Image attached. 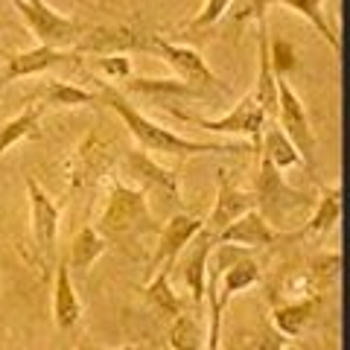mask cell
Wrapping results in <instances>:
<instances>
[{
    "instance_id": "cell-1",
    "label": "cell",
    "mask_w": 350,
    "mask_h": 350,
    "mask_svg": "<svg viewBox=\"0 0 350 350\" xmlns=\"http://www.w3.org/2000/svg\"><path fill=\"white\" fill-rule=\"evenodd\" d=\"M96 96L100 103L108 105L111 111L123 120L129 135L135 137L137 149L149 152V155H172V158H193V155H219V152H239V146L228 144H202V140H190L184 135H175L172 129L155 123L152 117H146L140 108L129 103V96L114 85H105L100 79H94Z\"/></svg>"
},
{
    "instance_id": "cell-2",
    "label": "cell",
    "mask_w": 350,
    "mask_h": 350,
    "mask_svg": "<svg viewBox=\"0 0 350 350\" xmlns=\"http://www.w3.org/2000/svg\"><path fill=\"white\" fill-rule=\"evenodd\" d=\"M96 231L108 245H137L140 239H146L152 234H158V222L152 219L149 199L144 190L126 184L120 175H108V193L103 213L96 219Z\"/></svg>"
},
{
    "instance_id": "cell-3",
    "label": "cell",
    "mask_w": 350,
    "mask_h": 350,
    "mask_svg": "<svg viewBox=\"0 0 350 350\" xmlns=\"http://www.w3.org/2000/svg\"><path fill=\"white\" fill-rule=\"evenodd\" d=\"M254 211L275 228V231H289V228L301 225L298 219L312 211L315 196L304 190H292L286 178L280 175L278 167H271L269 158L257 155V172H254Z\"/></svg>"
},
{
    "instance_id": "cell-4",
    "label": "cell",
    "mask_w": 350,
    "mask_h": 350,
    "mask_svg": "<svg viewBox=\"0 0 350 350\" xmlns=\"http://www.w3.org/2000/svg\"><path fill=\"white\" fill-rule=\"evenodd\" d=\"M27 199H29V237L32 248H36V262L41 275H50L59 262V222L62 211L53 202V196L41 187V184L27 175Z\"/></svg>"
},
{
    "instance_id": "cell-5",
    "label": "cell",
    "mask_w": 350,
    "mask_h": 350,
    "mask_svg": "<svg viewBox=\"0 0 350 350\" xmlns=\"http://www.w3.org/2000/svg\"><path fill=\"white\" fill-rule=\"evenodd\" d=\"M15 9L38 44L59 47V50H73L79 44V38L88 32V27H91L70 15L56 12L47 0H15Z\"/></svg>"
},
{
    "instance_id": "cell-6",
    "label": "cell",
    "mask_w": 350,
    "mask_h": 350,
    "mask_svg": "<svg viewBox=\"0 0 350 350\" xmlns=\"http://www.w3.org/2000/svg\"><path fill=\"white\" fill-rule=\"evenodd\" d=\"M152 53L170 64V68L178 73L181 82H187L190 88H196L204 100L211 96H222L228 94V85H222V79L211 70V64L202 59V53L196 47H187V44H172L161 36H152Z\"/></svg>"
},
{
    "instance_id": "cell-7",
    "label": "cell",
    "mask_w": 350,
    "mask_h": 350,
    "mask_svg": "<svg viewBox=\"0 0 350 350\" xmlns=\"http://www.w3.org/2000/svg\"><path fill=\"white\" fill-rule=\"evenodd\" d=\"M170 114L175 120H184V123H193L204 131H216V135H243L251 140V152H260V137H262V126H266V114L257 103L254 94H245L231 111L219 120H207V117H199V114H187L181 108H170Z\"/></svg>"
},
{
    "instance_id": "cell-8",
    "label": "cell",
    "mask_w": 350,
    "mask_h": 350,
    "mask_svg": "<svg viewBox=\"0 0 350 350\" xmlns=\"http://www.w3.org/2000/svg\"><path fill=\"white\" fill-rule=\"evenodd\" d=\"M275 123L280 126V131L292 140V146L298 149V155L304 161V167L310 175H315V131L312 123L306 117V108L301 103V96L292 91V85L278 76V108H275Z\"/></svg>"
},
{
    "instance_id": "cell-9",
    "label": "cell",
    "mask_w": 350,
    "mask_h": 350,
    "mask_svg": "<svg viewBox=\"0 0 350 350\" xmlns=\"http://www.w3.org/2000/svg\"><path fill=\"white\" fill-rule=\"evenodd\" d=\"M120 161L117 144L111 137H103L100 131H88L85 140L79 144V149L73 152V158L68 163V184L70 190H85L91 184L108 178L114 172Z\"/></svg>"
},
{
    "instance_id": "cell-10",
    "label": "cell",
    "mask_w": 350,
    "mask_h": 350,
    "mask_svg": "<svg viewBox=\"0 0 350 350\" xmlns=\"http://www.w3.org/2000/svg\"><path fill=\"white\" fill-rule=\"evenodd\" d=\"M117 167L120 172L126 175V184H131V187H137V190H144V193H167L170 199L175 202H181V187H178V175H175L172 170L167 167H161V163L149 155V152L144 149H129L120 155L117 161Z\"/></svg>"
},
{
    "instance_id": "cell-11",
    "label": "cell",
    "mask_w": 350,
    "mask_h": 350,
    "mask_svg": "<svg viewBox=\"0 0 350 350\" xmlns=\"http://www.w3.org/2000/svg\"><path fill=\"white\" fill-rule=\"evenodd\" d=\"M254 190H245L237 181V175L228 167H219L216 172V202L211 207V216L204 219V228L211 234H219L222 228H228L243 213L254 211Z\"/></svg>"
},
{
    "instance_id": "cell-12",
    "label": "cell",
    "mask_w": 350,
    "mask_h": 350,
    "mask_svg": "<svg viewBox=\"0 0 350 350\" xmlns=\"http://www.w3.org/2000/svg\"><path fill=\"white\" fill-rule=\"evenodd\" d=\"M73 50L79 56H117L131 50H152V36H144L131 27H88Z\"/></svg>"
},
{
    "instance_id": "cell-13",
    "label": "cell",
    "mask_w": 350,
    "mask_h": 350,
    "mask_svg": "<svg viewBox=\"0 0 350 350\" xmlns=\"http://www.w3.org/2000/svg\"><path fill=\"white\" fill-rule=\"evenodd\" d=\"M204 228V219L193 216V213H175L170 216L167 222L158 228V245H155V254L149 260V271H158V269H172L175 266V257L181 254L184 248L190 245V239L199 234Z\"/></svg>"
},
{
    "instance_id": "cell-14",
    "label": "cell",
    "mask_w": 350,
    "mask_h": 350,
    "mask_svg": "<svg viewBox=\"0 0 350 350\" xmlns=\"http://www.w3.org/2000/svg\"><path fill=\"white\" fill-rule=\"evenodd\" d=\"M73 59H82V56L76 50H59V47H47V44H36L32 50H24V53H12L6 59V70L0 73V91L15 79L44 73L62 62H73Z\"/></svg>"
},
{
    "instance_id": "cell-15",
    "label": "cell",
    "mask_w": 350,
    "mask_h": 350,
    "mask_svg": "<svg viewBox=\"0 0 350 350\" xmlns=\"http://www.w3.org/2000/svg\"><path fill=\"white\" fill-rule=\"evenodd\" d=\"M216 248V234L202 228L199 234L190 239V251L181 260V275L190 289V301L202 315L204 306V289H207V262H211V251Z\"/></svg>"
},
{
    "instance_id": "cell-16",
    "label": "cell",
    "mask_w": 350,
    "mask_h": 350,
    "mask_svg": "<svg viewBox=\"0 0 350 350\" xmlns=\"http://www.w3.org/2000/svg\"><path fill=\"white\" fill-rule=\"evenodd\" d=\"M315 184H319V199L312 204L310 219H304V225L295 231V239H301V237L321 239L342 219V184H324L319 178H315Z\"/></svg>"
},
{
    "instance_id": "cell-17",
    "label": "cell",
    "mask_w": 350,
    "mask_h": 350,
    "mask_svg": "<svg viewBox=\"0 0 350 350\" xmlns=\"http://www.w3.org/2000/svg\"><path fill=\"white\" fill-rule=\"evenodd\" d=\"M280 239H283V234L275 231L257 211L243 213L216 234V243H231L239 248H269V245H278Z\"/></svg>"
},
{
    "instance_id": "cell-18",
    "label": "cell",
    "mask_w": 350,
    "mask_h": 350,
    "mask_svg": "<svg viewBox=\"0 0 350 350\" xmlns=\"http://www.w3.org/2000/svg\"><path fill=\"white\" fill-rule=\"evenodd\" d=\"M82 319V298L76 292V283H73V271L68 269V262L59 254L56 262V278H53V321L62 333L73 330Z\"/></svg>"
},
{
    "instance_id": "cell-19",
    "label": "cell",
    "mask_w": 350,
    "mask_h": 350,
    "mask_svg": "<svg viewBox=\"0 0 350 350\" xmlns=\"http://www.w3.org/2000/svg\"><path fill=\"white\" fill-rule=\"evenodd\" d=\"M260 266L251 257H237L234 262H228L225 269H219V280H216V298L219 304L228 310V304H231V298L237 292H245L251 286H257L260 283Z\"/></svg>"
},
{
    "instance_id": "cell-20",
    "label": "cell",
    "mask_w": 350,
    "mask_h": 350,
    "mask_svg": "<svg viewBox=\"0 0 350 350\" xmlns=\"http://www.w3.org/2000/svg\"><path fill=\"white\" fill-rule=\"evenodd\" d=\"M29 100H36L41 108H79V105H96L100 96H96V91H88V88H79L73 82L50 79L38 85Z\"/></svg>"
},
{
    "instance_id": "cell-21",
    "label": "cell",
    "mask_w": 350,
    "mask_h": 350,
    "mask_svg": "<svg viewBox=\"0 0 350 350\" xmlns=\"http://www.w3.org/2000/svg\"><path fill=\"white\" fill-rule=\"evenodd\" d=\"M105 248H108V243L100 237V231H96L94 225H82L70 239L68 254H62V257H64V262H68L70 271H88L105 254Z\"/></svg>"
},
{
    "instance_id": "cell-22",
    "label": "cell",
    "mask_w": 350,
    "mask_h": 350,
    "mask_svg": "<svg viewBox=\"0 0 350 350\" xmlns=\"http://www.w3.org/2000/svg\"><path fill=\"white\" fill-rule=\"evenodd\" d=\"M257 155L269 158L271 167H278L280 172L304 163L301 155H298V149L292 146V140L283 135L275 120H266V126H262V137H260V152H257Z\"/></svg>"
},
{
    "instance_id": "cell-23",
    "label": "cell",
    "mask_w": 350,
    "mask_h": 350,
    "mask_svg": "<svg viewBox=\"0 0 350 350\" xmlns=\"http://www.w3.org/2000/svg\"><path fill=\"white\" fill-rule=\"evenodd\" d=\"M315 310H319V298L312 301H295V304H275L271 306V327L283 336H301L304 327L312 321Z\"/></svg>"
},
{
    "instance_id": "cell-24",
    "label": "cell",
    "mask_w": 350,
    "mask_h": 350,
    "mask_svg": "<svg viewBox=\"0 0 350 350\" xmlns=\"http://www.w3.org/2000/svg\"><path fill=\"white\" fill-rule=\"evenodd\" d=\"M170 275H172V269H167V266L158 269V271H152V280L144 286V298H146L152 306H155L161 315H167V319H175L178 312H184V304H181L178 295H175Z\"/></svg>"
},
{
    "instance_id": "cell-25",
    "label": "cell",
    "mask_w": 350,
    "mask_h": 350,
    "mask_svg": "<svg viewBox=\"0 0 350 350\" xmlns=\"http://www.w3.org/2000/svg\"><path fill=\"white\" fill-rule=\"evenodd\" d=\"M123 94H149V96H190V100H204V96L190 88L187 82L175 79H146V76H129L123 79Z\"/></svg>"
},
{
    "instance_id": "cell-26",
    "label": "cell",
    "mask_w": 350,
    "mask_h": 350,
    "mask_svg": "<svg viewBox=\"0 0 350 350\" xmlns=\"http://www.w3.org/2000/svg\"><path fill=\"white\" fill-rule=\"evenodd\" d=\"M41 114H44V108H41V105H27L18 117L6 120V123L0 126V158H3L15 144H21V140H27V137H36V135H38Z\"/></svg>"
},
{
    "instance_id": "cell-27",
    "label": "cell",
    "mask_w": 350,
    "mask_h": 350,
    "mask_svg": "<svg viewBox=\"0 0 350 350\" xmlns=\"http://www.w3.org/2000/svg\"><path fill=\"white\" fill-rule=\"evenodd\" d=\"M271 3L286 6V9H292V12H298L304 21H310V24L319 29V36L330 44L336 53L342 50V41H338L336 29L330 27V21H327V15H324V3H327V0H271Z\"/></svg>"
},
{
    "instance_id": "cell-28",
    "label": "cell",
    "mask_w": 350,
    "mask_h": 350,
    "mask_svg": "<svg viewBox=\"0 0 350 350\" xmlns=\"http://www.w3.org/2000/svg\"><path fill=\"white\" fill-rule=\"evenodd\" d=\"M202 324L190 312H178L167 330V345L172 350H202Z\"/></svg>"
},
{
    "instance_id": "cell-29",
    "label": "cell",
    "mask_w": 350,
    "mask_h": 350,
    "mask_svg": "<svg viewBox=\"0 0 350 350\" xmlns=\"http://www.w3.org/2000/svg\"><path fill=\"white\" fill-rule=\"evenodd\" d=\"M269 64H271V70H275V76H286L292 70H298V50L292 47V41L286 38H275L269 44Z\"/></svg>"
},
{
    "instance_id": "cell-30",
    "label": "cell",
    "mask_w": 350,
    "mask_h": 350,
    "mask_svg": "<svg viewBox=\"0 0 350 350\" xmlns=\"http://www.w3.org/2000/svg\"><path fill=\"white\" fill-rule=\"evenodd\" d=\"M234 0H204L202 9H199V15H196L193 21L184 29L187 32H202V29H211L213 24H219L225 15H228V9H231Z\"/></svg>"
},
{
    "instance_id": "cell-31",
    "label": "cell",
    "mask_w": 350,
    "mask_h": 350,
    "mask_svg": "<svg viewBox=\"0 0 350 350\" xmlns=\"http://www.w3.org/2000/svg\"><path fill=\"white\" fill-rule=\"evenodd\" d=\"M96 70L105 73L111 82H123L131 76V59L126 56V53H117V56H100L91 62Z\"/></svg>"
},
{
    "instance_id": "cell-32",
    "label": "cell",
    "mask_w": 350,
    "mask_h": 350,
    "mask_svg": "<svg viewBox=\"0 0 350 350\" xmlns=\"http://www.w3.org/2000/svg\"><path fill=\"white\" fill-rule=\"evenodd\" d=\"M286 347V336L278 333L271 324H257L251 330V350H283Z\"/></svg>"
},
{
    "instance_id": "cell-33",
    "label": "cell",
    "mask_w": 350,
    "mask_h": 350,
    "mask_svg": "<svg viewBox=\"0 0 350 350\" xmlns=\"http://www.w3.org/2000/svg\"><path fill=\"white\" fill-rule=\"evenodd\" d=\"M269 6H271V0H248V9H243V15H239V21H243L245 15H254V21H266Z\"/></svg>"
},
{
    "instance_id": "cell-34",
    "label": "cell",
    "mask_w": 350,
    "mask_h": 350,
    "mask_svg": "<svg viewBox=\"0 0 350 350\" xmlns=\"http://www.w3.org/2000/svg\"><path fill=\"white\" fill-rule=\"evenodd\" d=\"M123 350H146V347H123Z\"/></svg>"
}]
</instances>
